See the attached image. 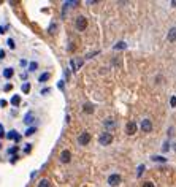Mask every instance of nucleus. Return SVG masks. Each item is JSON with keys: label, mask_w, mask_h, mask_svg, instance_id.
Returning <instances> with one entry per match:
<instances>
[{"label": "nucleus", "mask_w": 176, "mask_h": 187, "mask_svg": "<svg viewBox=\"0 0 176 187\" xmlns=\"http://www.w3.org/2000/svg\"><path fill=\"white\" fill-rule=\"evenodd\" d=\"M37 68H38L37 62H30V65H29V70H30V72H35Z\"/></svg>", "instance_id": "nucleus-20"}, {"label": "nucleus", "mask_w": 176, "mask_h": 187, "mask_svg": "<svg viewBox=\"0 0 176 187\" xmlns=\"http://www.w3.org/2000/svg\"><path fill=\"white\" fill-rule=\"evenodd\" d=\"M89 141H91V135H89L87 132H83V133L78 136V144H81V146L89 144Z\"/></svg>", "instance_id": "nucleus-3"}, {"label": "nucleus", "mask_w": 176, "mask_h": 187, "mask_svg": "<svg viewBox=\"0 0 176 187\" xmlns=\"http://www.w3.org/2000/svg\"><path fill=\"white\" fill-rule=\"evenodd\" d=\"M22 92H24V93H29V92H30V84H29V83L22 84Z\"/></svg>", "instance_id": "nucleus-16"}, {"label": "nucleus", "mask_w": 176, "mask_h": 187, "mask_svg": "<svg viewBox=\"0 0 176 187\" xmlns=\"http://www.w3.org/2000/svg\"><path fill=\"white\" fill-rule=\"evenodd\" d=\"M143 187H154V184H152V182H144Z\"/></svg>", "instance_id": "nucleus-27"}, {"label": "nucleus", "mask_w": 176, "mask_h": 187, "mask_svg": "<svg viewBox=\"0 0 176 187\" xmlns=\"http://www.w3.org/2000/svg\"><path fill=\"white\" fill-rule=\"evenodd\" d=\"M5 91H11V84H6L5 86Z\"/></svg>", "instance_id": "nucleus-29"}, {"label": "nucleus", "mask_w": 176, "mask_h": 187, "mask_svg": "<svg viewBox=\"0 0 176 187\" xmlns=\"http://www.w3.org/2000/svg\"><path fill=\"white\" fill-rule=\"evenodd\" d=\"M126 48H127V45H126L124 41H121L119 45H116V46H114V49H126Z\"/></svg>", "instance_id": "nucleus-19"}, {"label": "nucleus", "mask_w": 176, "mask_h": 187, "mask_svg": "<svg viewBox=\"0 0 176 187\" xmlns=\"http://www.w3.org/2000/svg\"><path fill=\"white\" fill-rule=\"evenodd\" d=\"M19 103H21V97H19V95H14L13 98H11V105H13V106H18Z\"/></svg>", "instance_id": "nucleus-11"}, {"label": "nucleus", "mask_w": 176, "mask_h": 187, "mask_svg": "<svg viewBox=\"0 0 176 187\" xmlns=\"http://www.w3.org/2000/svg\"><path fill=\"white\" fill-rule=\"evenodd\" d=\"M167 38H168V41H170V43H176V27H171V29L168 30Z\"/></svg>", "instance_id": "nucleus-7"}, {"label": "nucleus", "mask_w": 176, "mask_h": 187, "mask_svg": "<svg viewBox=\"0 0 176 187\" xmlns=\"http://www.w3.org/2000/svg\"><path fill=\"white\" fill-rule=\"evenodd\" d=\"M10 154H14V152H18V146H14V147H11V149L8 151Z\"/></svg>", "instance_id": "nucleus-26"}, {"label": "nucleus", "mask_w": 176, "mask_h": 187, "mask_svg": "<svg viewBox=\"0 0 176 187\" xmlns=\"http://www.w3.org/2000/svg\"><path fill=\"white\" fill-rule=\"evenodd\" d=\"M56 29H57V24H51L49 25V33H56Z\"/></svg>", "instance_id": "nucleus-21"}, {"label": "nucleus", "mask_w": 176, "mask_h": 187, "mask_svg": "<svg viewBox=\"0 0 176 187\" xmlns=\"http://www.w3.org/2000/svg\"><path fill=\"white\" fill-rule=\"evenodd\" d=\"M121 181H122V178L119 176V174H111V176L108 178V186H111V187H116V186H119L121 184Z\"/></svg>", "instance_id": "nucleus-4"}, {"label": "nucleus", "mask_w": 176, "mask_h": 187, "mask_svg": "<svg viewBox=\"0 0 176 187\" xmlns=\"http://www.w3.org/2000/svg\"><path fill=\"white\" fill-rule=\"evenodd\" d=\"M75 25H76V29L79 30V32H83V30H86V27H87V19H86L84 16H78L76 21H75Z\"/></svg>", "instance_id": "nucleus-2"}, {"label": "nucleus", "mask_w": 176, "mask_h": 187, "mask_svg": "<svg viewBox=\"0 0 176 187\" xmlns=\"http://www.w3.org/2000/svg\"><path fill=\"white\" fill-rule=\"evenodd\" d=\"M135 132H136V124L135 122H127V133L133 135Z\"/></svg>", "instance_id": "nucleus-8"}, {"label": "nucleus", "mask_w": 176, "mask_h": 187, "mask_svg": "<svg viewBox=\"0 0 176 187\" xmlns=\"http://www.w3.org/2000/svg\"><path fill=\"white\" fill-rule=\"evenodd\" d=\"M141 130L146 132V133H149V132L152 130V122H151L149 119H143V122H141Z\"/></svg>", "instance_id": "nucleus-6"}, {"label": "nucleus", "mask_w": 176, "mask_h": 187, "mask_svg": "<svg viewBox=\"0 0 176 187\" xmlns=\"http://www.w3.org/2000/svg\"><path fill=\"white\" fill-rule=\"evenodd\" d=\"M38 187H51V182L48 179H41V181L38 182Z\"/></svg>", "instance_id": "nucleus-12"}, {"label": "nucleus", "mask_w": 176, "mask_h": 187, "mask_svg": "<svg viewBox=\"0 0 176 187\" xmlns=\"http://www.w3.org/2000/svg\"><path fill=\"white\" fill-rule=\"evenodd\" d=\"M6 136H8L10 140H16V141H19V138H21L19 135H16V133H14V130H13V132H10V133L6 135Z\"/></svg>", "instance_id": "nucleus-14"}, {"label": "nucleus", "mask_w": 176, "mask_h": 187, "mask_svg": "<svg viewBox=\"0 0 176 187\" xmlns=\"http://www.w3.org/2000/svg\"><path fill=\"white\" fill-rule=\"evenodd\" d=\"M35 132H37V128H35V127H30V128H27V132H26V136H30V135H33Z\"/></svg>", "instance_id": "nucleus-18"}, {"label": "nucleus", "mask_w": 176, "mask_h": 187, "mask_svg": "<svg viewBox=\"0 0 176 187\" xmlns=\"http://www.w3.org/2000/svg\"><path fill=\"white\" fill-rule=\"evenodd\" d=\"M32 120H33V114H32V113H27L24 122H26V124H32Z\"/></svg>", "instance_id": "nucleus-13"}, {"label": "nucleus", "mask_w": 176, "mask_h": 187, "mask_svg": "<svg viewBox=\"0 0 176 187\" xmlns=\"http://www.w3.org/2000/svg\"><path fill=\"white\" fill-rule=\"evenodd\" d=\"M105 125H106V127H113V125H114V122H113V120H106Z\"/></svg>", "instance_id": "nucleus-25"}, {"label": "nucleus", "mask_w": 176, "mask_h": 187, "mask_svg": "<svg viewBox=\"0 0 176 187\" xmlns=\"http://www.w3.org/2000/svg\"><path fill=\"white\" fill-rule=\"evenodd\" d=\"M5 32H6V27L2 25V27H0V33H5Z\"/></svg>", "instance_id": "nucleus-28"}, {"label": "nucleus", "mask_w": 176, "mask_h": 187, "mask_svg": "<svg viewBox=\"0 0 176 187\" xmlns=\"http://www.w3.org/2000/svg\"><path fill=\"white\" fill-rule=\"evenodd\" d=\"M170 105H171V108H176V97H171Z\"/></svg>", "instance_id": "nucleus-24"}, {"label": "nucleus", "mask_w": 176, "mask_h": 187, "mask_svg": "<svg viewBox=\"0 0 176 187\" xmlns=\"http://www.w3.org/2000/svg\"><path fill=\"white\" fill-rule=\"evenodd\" d=\"M143 171H144V165H140L138 166V171H136V176H141Z\"/></svg>", "instance_id": "nucleus-22"}, {"label": "nucleus", "mask_w": 176, "mask_h": 187, "mask_svg": "<svg viewBox=\"0 0 176 187\" xmlns=\"http://www.w3.org/2000/svg\"><path fill=\"white\" fill-rule=\"evenodd\" d=\"M5 57V51H0V59H3Z\"/></svg>", "instance_id": "nucleus-30"}, {"label": "nucleus", "mask_w": 176, "mask_h": 187, "mask_svg": "<svg viewBox=\"0 0 176 187\" xmlns=\"http://www.w3.org/2000/svg\"><path fill=\"white\" fill-rule=\"evenodd\" d=\"M83 110H84V113H87V114H91V113H94V106H92L91 103H86Z\"/></svg>", "instance_id": "nucleus-10"}, {"label": "nucleus", "mask_w": 176, "mask_h": 187, "mask_svg": "<svg viewBox=\"0 0 176 187\" xmlns=\"http://www.w3.org/2000/svg\"><path fill=\"white\" fill-rule=\"evenodd\" d=\"M70 160H72V152H70L68 149L62 151V152H60V162L62 163H68Z\"/></svg>", "instance_id": "nucleus-5"}, {"label": "nucleus", "mask_w": 176, "mask_h": 187, "mask_svg": "<svg viewBox=\"0 0 176 187\" xmlns=\"http://www.w3.org/2000/svg\"><path fill=\"white\" fill-rule=\"evenodd\" d=\"M6 45H8V46H10V48H11V49H13V48H14V41H13V40H11V38H8V40H6Z\"/></svg>", "instance_id": "nucleus-23"}, {"label": "nucleus", "mask_w": 176, "mask_h": 187, "mask_svg": "<svg viewBox=\"0 0 176 187\" xmlns=\"http://www.w3.org/2000/svg\"><path fill=\"white\" fill-rule=\"evenodd\" d=\"M99 143L101 146H108V144H111L113 143V135L109 133V132H105V133H101L99 136Z\"/></svg>", "instance_id": "nucleus-1"}, {"label": "nucleus", "mask_w": 176, "mask_h": 187, "mask_svg": "<svg viewBox=\"0 0 176 187\" xmlns=\"http://www.w3.org/2000/svg\"><path fill=\"white\" fill-rule=\"evenodd\" d=\"M13 75H14V70L13 68H5V70H3V76H5L6 79H10Z\"/></svg>", "instance_id": "nucleus-9"}, {"label": "nucleus", "mask_w": 176, "mask_h": 187, "mask_svg": "<svg viewBox=\"0 0 176 187\" xmlns=\"http://www.w3.org/2000/svg\"><path fill=\"white\" fill-rule=\"evenodd\" d=\"M48 79H49V73H43V75L38 78V81H40V83H46Z\"/></svg>", "instance_id": "nucleus-15"}, {"label": "nucleus", "mask_w": 176, "mask_h": 187, "mask_svg": "<svg viewBox=\"0 0 176 187\" xmlns=\"http://www.w3.org/2000/svg\"><path fill=\"white\" fill-rule=\"evenodd\" d=\"M152 160H154V162H167V159L165 157H160V155H154Z\"/></svg>", "instance_id": "nucleus-17"}]
</instances>
